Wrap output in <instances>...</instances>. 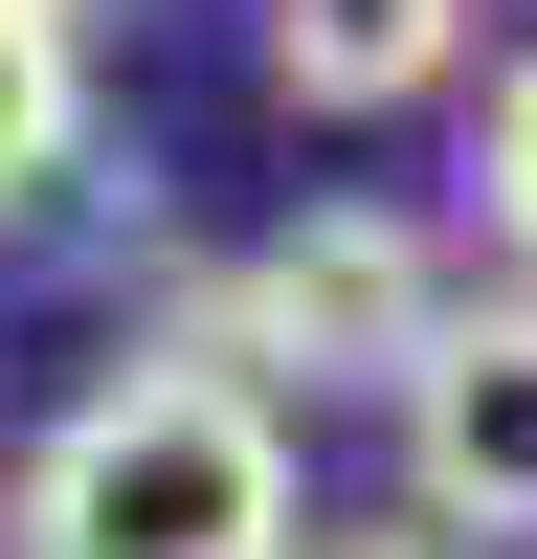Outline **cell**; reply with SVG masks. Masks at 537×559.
Returning a JSON list of instances; mask_svg holds the SVG:
<instances>
[{"label":"cell","mask_w":537,"mask_h":559,"mask_svg":"<svg viewBox=\"0 0 537 559\" xmlns=\"http://www.w3.org/2000/svg\"><path fill=\"white\" fill-rule=\"evenodd\" d=\"M23 559H313L291 537V403L224 358H112L23 471Z\"/></svg>","instance_id":"6da1fadb"},{"label":"cell","mask_w":537,"mask_h":559,"mask_svg":"<svg viewBox=\"0 0 537 559\" xmlns=\"http://www.w3.org/2000/svg\"><path fill=\"white\" fill-rule=\"evenodd\" d=\"M470 202H492V247H515V292H537V68L492 90V134H470Z\"/></svg>","instance_id":"8992f818"},{"label":"cell","mask_w":537,"mask_h":559,"mask_svg":"<svg viewBox=\"0 0 537 559\" xmlns=\"http://www.w3.org/2000/svg\"><path fill=\"white\" fill-rule=\"evenodd\" d=\"M426 336H448V269H426V224H381V202H336V224H291V247H247V292L202 313L179 358H224V381H268V403H336V381H426Z\"/></svg>","instance_id":"7a4b0ae2"},{"label":"cell","mask_w":537,"mask_h":559,"mask_svg":"<svg viewBox=\"0 0 537 559\" xmlns=\"http://www.w3.org/2000/svg\"><path fill=\"white\" fill-rule=\"evenodd\" d=\"M403 492L448 537H537V292H470L403 381Z\"/></svg>","instance_id":"3957f363"},{"label":"cell","mask_w":537,"mask_h":559,"mask_svg":"<svg viewBox=\"0 0 537 559\" xmlns=\"http://www.w3.org/2000/svg\"><path fill=\"white\" fill-rule=\"evenodd\" d=\"M313 559H426V537H313Z\"/></svg>","instance_id":"52a82bcc"},{"label":"cell","mask_w":537,"mask_h":559,"mask_svg":"<svg viewBox=\"0 0 537 559\" xmlns=\"http://www.w3.org/2000/svg\"><path fill=\"white\" fill-rule=\"evenodd\" d=\"M90 134V68H68V0H0V202H45Z\"/></svg>","instance_id":"5b68a950"},{"label":"cell","mask_w":537,"mask_h":559,"mask_svg":"<svg viewBox=\"0 0 537 559\" xmlns=\"http://www.w3.org/2000/svg\"><path fill=\"white\" fill-rule=\"evenodd\" d=\"M448 45H470V0H268L291 112H403V90H448Z\"/></svg>","instance_id":"277c9868"}]
</instances>
